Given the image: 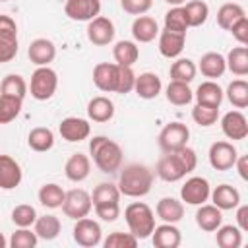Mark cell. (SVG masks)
Returning <instances> with one entry per match:
<instances>
[{
	"instance_id": "obj_51",
	"label": "cell",
	"mask_w": 248,
	"mask_h": 248,
	"mask_svg": "<svg viewBox=\"0 0 248 248\" xmlns=\"http://www.w3.org/2000/svg\"><path fill=\"white\" fill-rule=\"evenodd\" d=\"M0 39L17 41V25L10 16H4V14H0Z\"/></svg>"
},
{
	"instance_id": "obj_23",
	"label": "cell",
	"mask_w": 248,
	"mask_h": 248,
	"mask_svg": "<svg viewBox=\"0 0 248 248\" xmlns=\"http://www.w3.org/2000/svg\"><path fill=\"white\" fill-rule=\"evenodd\" d=\"M209 196L213 200V205H217L221 211L234 209L240 203V192L231 184H219Z\"/></svg>"
},
{
	"instance_id": "obj_39",
	"label": "cell",
	"mask_w": 248,
	"mask_h": 248,
	"mask_svg": "<svg viewBox=\"0 0 248 248\" xmlns=\"http://www.w3.org/2000/svg\"><path fill=\"white\" fill-rule=\"evenodd\" d=\"M0 93L2 95H10V97H17V99L23 101V97L27 93V83H25V79L21 76L8 74L0 83Z\"/></svg>"
},
{
	"instance_id": "obj_57",
	"label": "cell",
	"mask_w": 248,
	"mask_h": 248,
	"mask_svg": "<svg viewBox=\"0 0 248 248\" xmlns=\"http://www.w3.org/2000/svg\"><path fill=\"white\" fill-rule=\"evenodd\" d=\"M167 4H172V6H182L186 0H165Z\"/></svg>"
},
{
	"instance_id": "obj_46",
	"label": "cell",
	"mask_w": 248,
	"mask_h": 248,
	"mask_svg": "<svg viewBox=\"0 0 248 248\" xmlns=\"http://www.w3.org/2000/svg\"><path fill=\"white\" fill-rule=\"evenodd\" d=\"M37 240L39 236L35 234V231L31 232L29 227H19L8 240V244L12 248H35L37 246Z\"/></svg>"
},
{
	"instance_id": "obj_45",
	"label": "cell",
	"mask_w": 248,
	"mask_h": 248,
	"mask_svg": "<svg viewBox=\"0 0 248 248\" xmlns=\"http://www.w3.org/2000/svg\"><path fill=\"white\" fill-rule=\"evenodd\" d=\"M37 219V211L29 203H19L12 209V221L16 227H31Z\"/></svg>"
},
{
	"instance_id": "obj_35",
	"label": "cell",
	"mask_w": 248,
	"mask_h": 248,
	"mask_svg": "<svg viewBox=\"0 0 248 248\" xmlns=\"http://www.w3.org/2000/svg\"><path fill=\"white\" fill-rule=\"evenodd\" d=\"M225 62H227V68L234 76H246L248 74V48L242 46V45L231 48Z\"/></svg>"
},
{
	"instance_id": "obj_53",
	"label": "cell",
	"mask_w": 248,
	"mask_h": 248,
	"mask_svg": "<svg viewBox=\"0 0 248 248\" xmlns=\"http://www.w3.org/2000/svg\"><path fill=\"white\" fill-rule=\"evenodd\" d=\"M174 153L180 157V161H182V165L186 167V170H188V172H192V170L196 169V165H198V155H196V151H194L192 147L184 145V147L176 149Z\"/></svg>"
},
{
	"instance_id": "obj_27",
	"label": "cell",
	"mask_w": 248,
	"mask_h": 248,
	"mask_svg": "<svg viewBox=\"0 0 248 248\" xmlns=\"http://www.w3.org/2000/svg\"><path fill=\"white\" fill-rule=\"evenodd\" d=\"M200 72L209 78V79H215V78H221L227 70V62H225V56L219 54V52H205L202 58H200V64H198Z\"/></svg>"
},
{
	"instance_id": "obj_16",
	"label": "cell",
	"mask_w": 248,
	"mask_h": 248,
	"mask_svg": "<svg viewBox=\"0 0 248 248\" xmlns=\"http://www.w3.org/2000/svg\"><path fill=\"white\" fill-rule=\"evenodd\" d=\"M21 167L19 163L10 155H0V188L2 190H14L21 182Z\"/></svg>"
},
{
	"instance_id": "obj_22",
	"label": "cell",
	"mask_w": 248,
	"mask_h": 248,
	"mask_svg": "<svg viewBox=\"0 0 248 248\" xmlns=\"http://www.w3.org/2000/svg\"><path fill=\"white\" fill-rule=\"evenodd\" d=\"M89 170H91V161L87 155L83 153H74L68 161H66V167H64V172H66V178L72 180V182H81L89 176Z\"/></svg>"
},
{
	"instance_id": "obj_30",
	"label": "cell",
	"mask_w": 248,
	"mask_h": 248,
	"mask_svg": "<svg viewBox=\"0 0 248 248\" xmlns=\"http://www.w3.org/2000/svg\"><path fill=\"white\" fill-rule=\"evenodd\" d=\"M27 143H29V147H31L33 151H39V153L48 151V149H52V145H54V134H52L50 128L37 126V128H33V130L29 132Z\"/></svg>"
},
{
	"instance_id": "obj_3",
	"label": "cell",
	"mask_w": 248,
	"mask_h": 248,
	"mask_svg": "<svg viewBox=\"0 0 248 248\" xmlns=\"http://www.w3.org/2000/svg\"><path fill=\"white\" fill-rule=\"evenodd\" d=\"M124 219L128 223L130 232L138 238L143 240L147 236H151L153 229H155V215L151 211V207L143 202H134L124 209Z\"/></svg>"
},
{
	"instance_id": "obj_48",
	"label": "cell",
	"mask_w": 248,
	"mask_h": 248,
	"mask_svg": "<svg viewBox=\"0 0 248 248\" xmlns=\"http://www.w3.org/2000/svg\"><path fill=\"white\" fill-rule=\"evenodd\" d=\"M136 83V74L132 66H118V81H116V93L126 95L134 89Z\"/></svg>"
},
{
	"instance_id": "obj_32",
	"label": "cell",
	"mask_w": 248,
	"mask_h": 248,
	"mask_svg": "<svg viewBox=\"0 0 248 248\" xmlns=\"http://www.w3.org/2000/svg\"><path fill=\"white\" fill-rule=\"evenodd\" d=\"M184 10V16H186V21H188V27H200L207 21V16H209V6L203 2V0H192V2H186V6H182Z\"/></svg>"
},
{
	"instance_id": "obj_34",
	"label": "cell",
	"mask_w": 248,
	"mask_h": 248,
	"mask_svg": "<svg viewBox=\"0 0 248 248\" xmlns=\"http://www.w3.org/2000/svg\"><path fill=\"white\" fill-rule=\"evenodd\" d=\"M192 99H194V91L190 89L188 83L170 79V83L167 85V101L169 103H172L176 107H184V105L192 103Z\"/></svg>"
},
{
	"instance_id": "obj_20",
	"label": "cell",
	"mask_w": 248,
	"mask_h": 248,
	"mask_svg": "<svg viewBox=\"0 0 248 248\" xmlns=\"http://www.w3.org/2000/svg\"><path fill=\"white\" fill-rule=\"evenodd\" d=\"M163 89L161 78L153 72H143L140 76H136V83H134V91L138 93V97L141 99H155Z\"/></svg>"
},
{
	"instance_id": "obj_31",
	"label": "cell",
	"mask_w": 248,
	"mask_h": 248,
	"mask_svg": "<svg viewBox=\"0 0 248 248\" xmlns=\"http://www.w3.org/2000/svg\"><path fill=\"white\" fill-rule=\"evenodd\" d=\"M35 234L43 240H54L58 234H60V219L56 215H43V217H37L35 219Z\"/></svg>"
},
{
	"instance_id": "obj_5",
	"label": "cell",
	"mask_w": 248,
	"mask_h": 248,
	"mask_svg": "<svg viewBox=\"0 0 248 248\" xmlns=\"http://www.w3.org/2000/svg\"><path fill=\"white\" fill-rule=\"evenodd\" d=\"M93 207V202H91V196L81 190V188H74L70 192H66L64 196V202H62V211L66 217L70 219H81V217H87L89 211Z\"/></svg>"
},
{
	"instance_id": "obj_14",
	"label": "cell",
	"mask_w": 248,
	"mask_h": 248,
	"mask_svg": "<svg viewBox=\"0 0 248 248\" xmlns=\"http://www.w3.org/2000/svg\"><path fill=\"white\" fill-rule=\"evenodd\" d=\"M58 132L62 136V140L66 141H83L89 138L91 134V126L85 118H78V116H68L60 122L58 126Z\"/></svg>"
},
{
	"instance_id": "obj_58",
	"label": "cell",
	"mask_w": 248,
	"mask_h": 248,
	"mask_svg": "<svg viewBox=\"0 0 248 248\" xmlns=\"http://www.w3.org/2000/svg\"><path fill=\"white\" fill-rule=\"evenodd\" d=\"M8 246V240H6V236L0 232V248H6Z\"/></svg>"
},
{
	"instance_id": "obj_24",
	"label": "cell",
	"mask_w": 248,
	"mask_h": 248,
	"mask_svg": "<svg viewBox=\"0 0 248 248\" xmlns=\"http://www.w3.org/2000/svg\"><path fill=\"white\" fill-rule=\"evenodd\" d=\"M132 35L138 43H151L159 35V25L151 16H138L132 23Z\"/></svg>"
},
{
	"instance_id": "obj_8",
	"label": "cell",
	"mask_w": 248,
	"mask_h": 248,
	"mask_svg": "<svg viewBox=\"0 0 248 248\" xmlns=\"http://www.w3.org/2000/svg\"><path fill=\"white\" fill-rule=\"evenodd\" d=\"M211 194V186L203 176H192L188 178L180 188V198L188 205H202L207 202Z\"/></svg>"
},
{
	"instance_id": "obj_26",
	"label": "cell",
	"mask_w": 248,
	"mask_h": 248,
	"mask_svg": "<svg viewBox=\"0 0 248 248\" xmlns=\"http://www.w3.org/2000/svg\"><path fill=\"white\" fill-rule=\"evenodd\" d=\"M155 211H157V217L163 219L165 223H178L184 217V205H182V202L176 200V198H169V196L167 198H161L157 202Z\"/></svg>"
},
{
	"instance_id": "obj_9",
	"label": "cell",
	"mask_w": 248,
	"mask_h": 248,
	"mask_svg": "<svg viewBox=\"0 0 248 248\" xmlns=\"http://www.w3.org/2000/svg\"><path fill=\"white\" fill-rule=\"evenodd\" d=\"M209 165L215 170H229L234 167V161L238 157L236 147L231 141H215L209 147Z\"/></svg>"
},
{
	"instance_id": "obj_13",
	"label": "cell",
	"mask_w": 248,
	"mask_h": 248,
	"mask_svg": "<svg viewBox=\"0 0 248 248\" xmlns=\"http://www.w3.org/2000/svg\"><path fill=\"white\" fill-rule=\"evenodd\" d=\"M118 81V64L116 62H101L93 68V83L97 89L105 93H116Z\"/></svg>"
},
{
	"instance_id": "obj_49",
	"label": "cell",
	"mask_w": 248,
	"mask_h": 248,
	"mask_svg": "<svg viewBox=\"0 0 248 248\" xmlns=\"http://www.w3.org/2000/svg\"><path fill=\"white\" fill-rule=\"evenodd\" d=\"M120 6L126 14H132V16H143L151 10L153 6V0H120Z\"/></svg>"
},
{
	"instance_id": "obj_6",
	"label": "cell",
	"mask_w": 248,
	"mask_h": 248,
	"mask_svg": "<svg viewBox=\"0 0 248 248\" xmlns=\"http://www.w3.org/2000/svg\"><path fill=\"white\" fill-rule=\"evenodd\" d=\"M188 138H190V130H188L186 124H182V122H170L159 134V147L165 153H172V151L184 147L188 143Z\"/></svg>"
},
{
	"instance_id": "obj_7",
	"label": "cell",
	"mask_w": 248,
	"mask_h": 248,
	"mask_svg": "<svg viewBox=\"0 0 248 248\" xmlns=\"http://www.w3.org/2000/svg\"><path fill=\"white\" fill-rule=\"evenodd\" d=\"M74 240L83 246V248H93L97 244H101L103 240V231H101V225L89 217H81V219H76V225H74Z\"/></svg>"
},
{
	"instance_id": "obj_42",
	"label": "cell",
	"mask_w": 248,
	"mask_h": 248,
	"mask_svg": "<svg viewBox=\"0 0 248 248\" xmlns=\"http://www.w3.org/2000/svg\"><path fill=\"white\" fill-rule=\"evenodd\" d=\"M21 103L23 101L17 97H10V95L0 93V124H8L19 114Z\"/></svg>"
},
{
	"instance_id": "obj_29",
	"label": "cell",
	"mask_w": 248,
	"mask_h": 248,
	"mask_svg": "<svg viewBox=\"0 0 248 248\" xmlns=\"http://www.w3.org/2000/svg\"><path fill=\"white\" fill-rule=\"evenodd\" d=\"M112 56L118 66H134L140 58V48L134 41H118L112 48Z\"/></svg>"
},
{
	"instance_id": "obj_43",
	"label": "cell",
	"mask_w": 248,
	"mask_h": 248,
	"mask_svg": "<svg viewBox=\"0 0 248 248\" xmlns=\"http://www.w3.org/2000/svg\"><path fill=\"white\" fill-rule=\"evenodd\" d=\"M165 29L174 31V33H184V35H186L188 21H186V16H184L182 6H172V8L165 14Z\"/></svg>"
},
{
	"instance_id": "obj_1",
	"label": "cell",
	"mask_w": 248,
	"mask_h": 248,
	"mask_svg": "<svg viewBox=\"0 0 248 248\" xmlns=\"http://www.w3.org/2000/svg\"><path fill=\"white\" fill-rule=\"evenodd\" d=\"M153 186V170L145 165L132 163L122 169L118 178V190L120 194L128 198H141L151 192Z\"/></svg>"
},
{
	"instance_id": "obj_54",
	"label": "cell",
	"mask_w": 248,
	"mask_h": 248,
	"mask_svg": "<svg viewBox=\"0 0 248 248\" xmlns=\"http://www.w3.org/2000/svg\"><path fill=\"white\" fill-rule=\"evenodd\" d=\"M17 54V41H2L0 39V64L14 60Z\"/></svg>"
},
{
	"instance_id": "obj_15",
	"label": "cell",
	"mask_w": 248,
	"mask_h": 248,
	"mask_svg": "<svg viewBox=\"0 0 248 248\" xmlns=\"http://www.w3.org/2000/svg\"><path fill=\"white\" fill-rule=\"evenodd\" d=\"M221 130L229 140H244L248 136V120L240 110H229L221 118Z\"/></svg>"
},
{
	"instance_id": "obj_19",
	"label": "cell",
	"mask_w": 248,
	"mask_h": 248,
	"mask_svg": "<svg viewBox=\"0 0 248 248\" xmlns=\"http://www.w3.org/2000/svg\"><path fill=\"white\" fill-rule=\"evenodd\" d=\"M151 240L157 248H176L182 242V234L174 227V223H163V225L153 229Z\"/></svg>"
},
{
	"instance_id": "obj_33",
	"label": "cell",
	"mask_w": 248,
	"mask_h": 248,
	"mask_svg": "<svg viewBox=\"0 0 248 248\" xmlns=\"http://www.w3.org/2000/svg\"><path fill=\"white\" fill-rule=\"evenodd\" d=\"M244 16H246V14H244V8H242L240 4H236V2H227V4H223V6L217 10V25H219L221 29L229 31V29L232 27V23L238 21L240 17H244Z\"/></svg>"
},
{
	"instance_id": "obj_25",
	"label": "cell",
	"mask_w": 248,
	"mask_h": 248,
	"mask_svg": "<svg viewBox=\"0 0 248 248\" xmlns=\"http://www.w3.org/2000/svg\"><path fill=\"white\" fill-rule=\"evenodd\" d=\"M87 116L93 120V122H108L112 116H114V103L108 99V97H93L87 105Z\"/></svg>"
},
{
	"instance_id": "obj_12",
	"label": "cell",
	"mask_w": 248,
	"mask_h": 248,
	"mask_svg": "<svg viewBox=\"0 0 248 248\" xmlns=\"http://www.w3.org/2000/svg\"><path fill=\"white\" fill-rule=\"evenodd\" d=\"M155 170H157V176L161 180H165V182H176V180H182L188 174L186 167L182 165L180 157L174 151L172 153H167L165 157H161Z\"/></svg>"
},
{
	"instance_id": "obj_59",
	"label": "cell",
	"mask_w": 248,
	"mask_h": 248,
	"mask_svg": "<svg viewBox=\"0 0 248 248\" xmlns=\"http://www.w3.org/2000/svg\"><path fill=\"white\" fill-rule=\"evenodd\" d=\"M0 2H8V0H0Z\"/></svg>"
},
{
	"instance_id": "obj_28",
	"label": "cell",
	"mask_w": 248,
	"mask_h": 248,
	"mask_svg": "<svg viewBox=\"0 0 248 248\" xmlns=\"http://www.w3.org/2000/svg\"><path fill=\"white\" fill-rule=\"evenodd\" d=\"M194 97H196V101H198L200 105L219 107V105L223 103L225 93H223V89L219 87V83H215L213 79H207V81H203V83L198 85Z\"/></svg>"
},
{
	"instance_id": "obj_52",
	"label": "cell",
	"mask_w": 248,
	"mask_h": 248,
	"mask_svg": "<svg viewBox=\"0 0 248 248\" xmlns=\"http://www.w3.org/2000/svg\"><path fill=\"white\" fill-rule=\"evenodd\" d=\"M231 33H232V37L242 45V46H246L248 45V17L244 16V17H240L238 21H234L232 23V27L229 29Z\"/></svg>"
},
{
	"instance_id": "obj_11",
	"label": "cell",
	"mask_w": 248,
	"mask_h": 248,
	"mask_svg": "<svg viewBox=\"0 0 248 248\" xmlns=\"http://www.w3.org/2000/svg\"><path fill=\"white\" fill-rule=\"evenodd\" d=\"M114 23L105 17V16H97L89 21L87 25V39L97 45V46H105V45H110L114 41Z\"/></svg>"
},
{
	"instance_id": "obj_40",
	"label": "cell",
	"mask_w": 248,
	"mask_h": 248,
	"mask_svg": "<svg viewBox=\"0 0 248 248\" xmlns=\"http://www.w3.org/2000/svg\"><path fill=\"white\" fill-rule=\"evenodd\" d=\"M227 99L231 101L232 107L236 108H246L248 107V83L244 79H234L227 87Z\"/></svg>"
},
{
	"instance_id": "obj_37",
	"label": "cell",
	"mask_w": 248,
	"mask_h": 248,
	"mask_svg": "<svg viewBox=\"0 0 248 248\" xmlns=\"http://www.w3.org/2000/svg\"><path fill=\"white\" fill-rule=\"evenodd\" d=\"M64 196H66V192H64L58 184H54V182L45 184V186H41V190H39V202H41L45 207H48V209L62 207Z\"/></svg>"
},
{
	"instance_id": "obj_50",
	"label": "cell",
	"mask_w": 248,
	"mask_h": 248,
	"mask_svg": "<svg viewBox=\"0 0 248 248\" xmlns=\"http://www.w3.org/2000/svg\"><path fill=\"white\" fill-rule=\"evenodd\" d=\"M93 207H95L97 217L103 219V221H107V223L116 221L118 215H120V205H118V202H112V203H97V205H93Z\"/></svg>"
},
{
	"instance_id": "obj_38",
	"label": "cell",
	"mask_w": 248,
	"mask_h": 248,
	"mask_svg": "<svg viewBox=\"0 0 248 248\" xmlns=\"http://www.w3.org/2000/svg\"><path fill=\"white\" fill-rule=\"evenodd\" d=\"M196 72H198V68L190 58H178V60L172 62L169 74H170V79H174V81L190 83L196 78Z\"/></svg>"
},
{
	"instance_id": "obj_18",
	"label": "cell",
	"mask_w": 248,
	"mask_h": 248,
	"mask_svg": "<svg viewBox=\"0 0 248 248\" xmlns=\"http://www.w3.org/2000/svg\"><path fill=\"white\" fill-rule=\"evenodd\" d=\"M186 35L184 33H174L169 29L159 31V52L165 58H178L180 52L184 50Z\"/></svg>"
},
{
	"instance_id": "obj_55",
	"label": "cell",
	"mask_w": 248,
	"mask_h": 248,
	"mask_svg": "<svg viewBox=\"0 0 248 248\" xmlns=\"http://www.w3.org/2000/svg\"><path fill=\"white\" fill-rule=\"evenodd\" d=\"M238 207V205H236ZM236 227L244 232V231H248V205H240L238 209H236Z\"/></svg>"
},
{
	"instance_id": "obj_4",
	"label": "cell",
	"mask_w": 248,
	"mask_h": 248,
	"mask_svg": "<svg viewBox=\"0 0 248 248\" xmlns=\"http://www.w3.org/2000/svg\"><path fill=\"white\" fill-rule=\"evenodd\" d=\"M58 87V76L48 66H39L31 76V97L37 101H48Z\"/></svg>"
},
{
	"instance_id": "obj_56",
	"label": "cell",
	"mask_w": 248,
	"mask_h": 248,
	"mask_svg": "<svg viewBox=\"0 0 248 248\" xmlns=\"http://www.w3.org/2000/svg\"><path fill=\"white\" fill-rule=\"evenodd\" d=\"M248 159L244 157V155H240V157H236V161H234V167L238 169V174H240V178L242 180H248Z\"/></svg>"
},
{
	"instance_id": "obj_41",
	"label": "cell",
	"mask_w": 248,
	"mask_h": 248,
	"mask_svg": "<svg viewBox=\"0 0 248 248\" xmlns=\"http://www.w3.org/2000/svg\"><path fill=\"white\" fill-rule=\"evenodd\" d=\"M93 205L97 203H112V202H120V190L116 184L110 182H101L99 186H95L93 196H91Z\"/></svg>"
},
{
	"instance_id": "obj_44",
	"label": "cell",
	"mask_w": 248,
	"mask_h": 248,
	"mask_svg": "<svg viewBox=\"0 0 248 248\" xmlns=\"http://www.w3.org/2000/svg\"><path fill=\"white\" fill-rule=\"evenodd\" d=\"M192 118L198 126H203V128L213 126L219 118V107H209V105H200L198 103L192 108Z\"/></svg>"
},
{
	"instance_id": "obj_36",
	"label": "cell",
	"mask_w": 248,
	"mask_h": 248,
	"mask_svg": "<svg viewBox=\"0 0 248 248\" xmlns=\"http://www.w3.org/2000/svg\"><path fill=\"white\" fill-rule=\"evenodd\" d=\"M215 242L221 248H238L242 244V231L236 225H221L217 229Z\"/></svg>"
},
{
	"instance_id": "obj_10",
	"label": "cell",
	"mask_w": 248,
	"mask_h": 248,
	"mask_svg": "<svg viewBox=\"0 0 248 248\" xmlns=\"http://www.w3.org/2000/svg\"><path fill=\"white\" fill-rule=\"evenodd\" d=\"M101 12V0H66L64 14L74 21H91Z\"/></svg>"
},
{
	"instance_id": "obj_47",
	"label": "cell",
	"mask_w": 248,
	"mask_h": 248,
	"mask_svg": "<svg viewBox=\"0 0 248 248\" xmlns=\"http://www.w3.org/2000/svg\"><path fill=\"white\" fill-rule=\"evenodd\" d=\"M105 248H134L138 246V238L132 232H120L114 231L105 238Z\"/></svg>"
},
{
	"instance_id": "obj_17",
	"label": "cell",
	"mask_w": 248,
	"mask_h": 248,
	"mask_svg": "<svg viewBox=\"0 0 248 248\" xmlns=\"http://www.w3.org/2000/svg\"><path fill=\"white\" fill-rule=\"evenodd\" d=\"M27 56L37 66H48L56 56V46L50 39L41 37V39L31 41V45L27 48Z\"/></svg>"
},
{
	"instance_id": "obj_2",
	"label": "cell",
	"mask_w": 248,
	"mask_h": 248,
	"mask_svg": "<svg viewBox=\"0 0 248 248\" xmlns=\"http://www.w3.org/2000/svg\"><path fill=\"white\" fill-rule=\"evenodd\" d=\"M89 153L101 172H116L122 167V147L107 136H95L89 141Z\"/></svg>"
},
{
	"instance_id": "obj_21",
	"label": "cell",
	"mask_w": 248,
	"mask_h": 248,
	"mask_svg": "<svg viewBox=\"0 0 248 248\" xmlns=\"http://www.w3.org/2000/svg\"><path fill=\"white\" fill-rule=\"evenodd\" d=\"M196 225L202 231H205V232L217 231L223 225V213H221V209L217 205H213V203L211 205L202 203L200 209L196 211Z\"/></svg>"
}]
</instances>
